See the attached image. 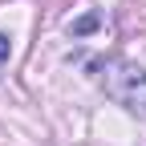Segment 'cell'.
I'll return each mask as SVG.
<instances>
[{"mask_svg": "<svg viewBox=\"0 0 146 146\" xmlns=\"http://www.w3.org/2000/svg\"><path fill=\"white\" fill-rule=\"evenodd\" d=\"M98 21H94V16H85V21H77V25H73V33H89V29H94Z\"/></svg>", "mask_w": 146, "mask_h": 146, "instance_id": "3957f363", "label": "cell"}, {"mask_svg": "<svg viewBox=\"0 0 146 146\" xmlns=\"http://www.w3.org/2000/svg\"><path fill=\"white\" fill-rule=\"evenodd\" d=\"M106 94L114 98L118 106H126L130 114H142L146 118V73L134 69V65H126V61H114V65H106Z\"/></svg>", "mask_w": 146, "mask_h": 146, "instance_id": "6da1fadb", "label": "cell"}, {"mask_svg": "<svg viewBox=\"0 0 146 146\" xmlns=\"http://www.w3.org/2000/svg\"><path fill=\"white\" fill-rule=\"evenodd\" d=\"M8 49H12V36H8V33H0V65L8 61Z\"/></svg>", "mask_w": 146, "mask_h": 146, "instance_id": "7a4b0ae2", "label": "cell"}]
</instances>
